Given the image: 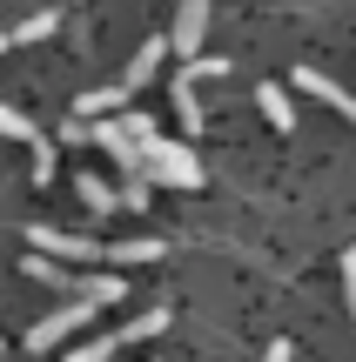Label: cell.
Wrapping results in <instances>:
<instances>
[{
  "label": "cell",
  "instance_id": "obj_13",
  "mask_svg": "<svg viewBox=\"0 0 356 362\" xmlns=\"http://www.w3.org/2000/svg\"><path fill=\"white\" fill-rule=\"evenodd\" d=\"M0 134H7V141H27V148L40 141V128H34V121L21 115V107H0Z\"/></svg>",
  "mask_w": 356,
  "mask_h": 362
},
{
  "label": "cell",
  "instance_id": "obj_16",
  "mask_svg": "<svg viewBox=\"0 0 356 362\" xmlns=\"http://www.w3.org/2000/svg\"><path fill=\"white\" fill-rule=\"evenodd\" d=\"M54 34V13H27L21 27H13V40H47Z\"/></svg>",
  "mask_w": 356,
  "mask_h": 362
},
{
  "label": "cell",
  "instance_id": "obj_3",
  "mask_svg": "<svg viewBox=\"0 0 356 362\" xmlns=\"http://www.w3.org/2000/svg\"><path fill=\"white\" fill-rule=\"evenodd\" d=\"M27 248H40V255H61V262H94V255H101V242H94V235L47 228V221H34V228H27Z\"/></svg>",
  "mask_w": 356,
  "mask_h": 362
},
{
  "label": "cell",
  "instance_id": "obj_7",
  "mask_svg": "<svg viewBox=\"0 0 356 362\" xmlns=\"http://www.w3.org/2000/svg\"><path fill=\"white\" fill-rule=\"evenodd\" d=\"M175 115H182L188 134H202V94H195V67H182L175 74Z\"/></svg>",
  "mask_w": 356,
  "mask_h": 362
},
{
  "label": "cell",
  "instance_id": "obj_14",
  "mask_svg": "<svg viewBox=\"0 0 356 362\" xmlns=\"http://www.w3.org/2000/svg\"><path fill=\"white\" fill-rule=\"evenodd\" d=\"M168 329V309H148V315H134L128 329H121V342H148V336H161Z\"/></svg>",
  "mask_w": 356,
  "mask_h": 362
},
{
  "label": "cell",
  "instance_id": "obj_17",
  "mask_svg": "<svg viewBox=\"0 0 356 362\" xmlns=\"http://www.w3.org/2000/svg\"><path fill=\"white\" fill-rule=\"evenodd\" d=\"M121 208H134V215L148 208V175H128V181H121Z\"/></svg>",
  "mask_w": 356,
  "mask_h": 362
},
{
  "label": "cell",
  "instance_id": "obj_18",
  "mask_svg": "<svg viewBox=\"0 0 356 362\" xmlns=\"http://www.w3.org/2000/svg\"><path fill=\"white\" fill-rule=\"evenodd\" d=\"M34 181H40V188L54 181V141H34Z\"/></svg>",
  "mask_w": 356,
  "mask_h": 362
},
{
  "label": "cell",
  "instance_id": "obj_9",
  "mask_svg": "<svg viewBox=\"0 0 356 362\" xmlns=\"http://www.w3.org/2000/svg\"><path fill=\"white\" fill-rule=\"evenodd\" d=\"M161 54H168V40H142L121 81H128V88H148V81H155V67H161Z\"/></svg>",
  "mask_w": 356,
  "mask_h": 362
},
{
  "label": "cell",
  "instance_id": "obj_1",
  "mask_svg": "<svg viewBox=\"0 0 356 362\" xmlns=\"http://www.w3.org/2000/svg\"><path fill=\"white\" fill-rule=\"evenodd\" d=\"M142 175H148V181H168V188H202V161H195V148L161 141V134H148V141H142Z\"/></svg>",
  "mask_w": 356,
  "mask_h": 362
},
{
  "label": "cell",
  "instance_id": "obj_8",
  "mask_svg": "<svg viewBox=\"0 0 356 362\" xmlns=\"http://www.w3.org/2000/svg\"><path fill=\"white\" fill-rule=\"evenodd\" d=\"M255 107L269 115V128H282V134L296 128V101H289V88H276V81H269V88L255 94Z\"/></svg>",
  "mask_w": 356,
  "mask_h": 362
},
{
  "label": "cell",
  "instance_id": "obj_20",
  "mask_svg": "<svg viewBox=\"0 0 356 362\" xmlns=\"http://www.w3.org/2000/svg\"><path fill=\"white\" fill-rule=\"evenodd\" d=\"M263 362H289V342H276V349H269Z\"/></svg>",
  "mask_w": 356,
  "mask_h": 362
},
{
  "label": "cell",
  "instance_id": "obj_11",
  "mask_svg": "<svg viewBox=\"0 0 356 362\" xmlns=\"http://www.w3.org/2000/svg\"><path fill=\"white\" fill-rule=\"evenodd\" d=\"M121 288H128L121 275H81V288H74V296H94V302L108 309V302H121Z\"/></svg>",
  "mask_w": 356,
  "mask_h": 362
},
{
  "label": "cell",
  "instance_id": "obj_21",
  "mask_svg": "<svg viewBox=\"0 0 356 362\" xmlns=\"http://www.w3.org/2000/svg\"><path fill=\"white\" fill-rule=\"evenodd\" d=\"M7 47H13V34H0V54H7Z\"/></svg>",
  "mask_w": 356,
  "mask_h": 362
},
{
  "label": "cell",
  "instance_id": "obj_12",
  "mask_svg": "<svg viewBox=\"0 0 356 362\" xmlns=\"http://www.w3.org/2000/svg\"><path fill=\"white\" fill-rule=\"evenodd\" d=\"M108 255H115L121 269H128V262H155V255H161V242H155V235H134V242H115Z\"/></svg>",
  "mask_w": 356,
  "mask_h": 362
},
{
  "label": "cell",
  "instance_id": "obj_2",
  "mask_svg": "<svg viewBox=\"0 0 356 362\" xmlns=\"http://www.w3.org/2000/svg\"><path fill=\"white\" fill-rule=\"evenodd\" d=\"M94 309H101V302H94V296H74V302H61V309H54V315H40V322L27 329V349H54V342H61V336H74V329L88 322Z\"/></svg>",
  "mask_w": 356,
  "mask_h": 362
},
{
  "label": "cell",
  "instance_id": "obj_22",
  "mask_svg": "<svg viewBox=\"0 0 356 362\" xmlns=\"http://www.w3.org/2000/svg\"><path fill=\"white\" fill-rule=\"evenodd\" d=\"M350 315H356V282H350Z\"/></svg>",
  "mask_w": 356,
  "mask_h": 362
},
{
  "label": "cell",
  "instance_id": "obj_19",
  "mask_svg": "<svg viewBox=\"0 0 356 362\" xmlns=\"http://www.w3.org/2000/svg\"><path fill=\"white\" fill-rule=\"evenodd\" d=\"M343 282H356V242H350V255H343Z\"/></svg>",
  "mask_w": 356,
  "mask_h": 362
},
{
  "label": "cell",
  "instance_id": "obj_4",
  "mask_svg": "<svg viewBox=\"0 0 356 362\" xmlns=\"http://www.w3.org/2000/svg\"><path fill=\"white\" fill-rule=\"evenodd\" d=\"M202 34H209V0H182V13H175V34H168V47L182 54V61H195V54H202Z\"/></svg>",
  "mask_w": 356,
  "mask_h": 362
},
{
  "label": "cell",
  "instance_id": "obj_5",
  "mask_svg": "<svg viewBox=\"0 0 356 362\" xmlns=\"http://www.w3.org/2000/svg\"><path fill=\"white\" fill-rule=\"evenodd\" d=\"M296 88H303V94H316L323 107H336V115L356 128V94H350V88H336L330 74H316V67H296Z\"/></svg>",
  "mask_w": 356,
  "mask_h": 362
},
{
  "label": "cell",
  "instance_id": "obj_6",
  "mask_svg": "<svg viewBox=\"0 0 356 362\" xmlns=\"http://www.w3.org/2000/svg\"><path fill=\"white\" fill-rule=\"evenodd\" d=\"M128 94H134L128 81H108V88H88V94L74 101V115H88V121H94V115H121V101H128Z\"/></svg>",
  "mask_w": 356,
  "mask_h": 362
},
{
  "label": "cell",
  "instance_id": "obj_10",
  "mask_svg": "<svg viewBox=\"0 0 356 362\" xmlns=\"http://www.w3.org/2000/svg\"><path fill=\"white\" fill-rule=\"evenodd\" d=\"M81 202H88V208H94V215H115V208H121V194H115V188H108V181H101V175H81Z\"/></svg>",
  "mask_w": 356,
  "mask_h": 362
},
{
  "label": "cell",
  "instance_id": "obj_15",
  "mask_svg": "<svg viewBox=\"0 0 356 362\" xmlns=\"http://www.w3.org/2000/svg\"><path fill=\"white\" fill-rule=\"evenodd\" d=\"M115 349H121V329H115V336H94V342H81V349H67V362H108Z\"/></svg>",
  "mask_w": 356,
  "mask_h": 362
}]
</instances>
